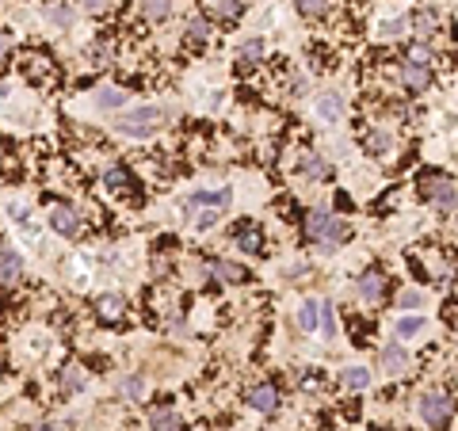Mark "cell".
I'll list each match as a JSON object with an SVG mask.
<instances>
[{"label":"cell","instance_id":"cell-1","mask_svg":"<svg viewBox=\"0 0 458 431\" xmlns=\"http://www.w3.org/2000/svg\"><path fill=\"white\" fill-rule=\"evenodd\" d=\"M306 237H310L313 245H321L325 252H332L344 237H348V226H344L340 218H332V214H325V210H310L306 214Z\"/></svg>","mask_w":458,"mask_h":431},{"label":"cell","instance_id":"cell-2","mask_svg":"<svg viewBox=\"0 0 458 431\" xmlns=\"http://www.w3.org/2000/svg\"><path fill=\"white\" fill-rule=\"evenodd\" d=\"M164 123V111L161 107H138V111H130V115L119 119V134H126V138H149L157 126Z\"/></svg>","mask_w":458,"mask_h":431},{"label":"cell","instance_id":"cell-3","mask_svg":"<svg viewBox=\"0 0 458 431\" xmlns=\"http://www.w3.org/2000/svg\"><path fill=\"white\" fill-rule=\"evenodd\" d=\"M420 195H424L428 202L443 206V210H451V206L458 202V187H454L451 176H443V172H424L420 176Z\"/></svg>","mask_w":458,"mask_h":431},{"label":"cell","instance_id":"cell-4","mask_svg":"<svg viewBox=\"0 0 458 431\" xmlns=\"http://www.w3.org/2000/svg\"><path fill=\"white\" fill-rule=\"evenodd\" d=\"M420 416H424L428 427L443 431L454 416V401L447 397V393H424V397H420Z\"/></svg>","mask_w":458,"mask_h":431},{"label":"cell","instance_id":"cell-5","mask_svg":"<svg viewBox=\"0 0 458 431\" xmlns=\"http://www.w3.org/2000/svg\"><path fill=\"white\" fill-rule=\"evenodd\" d=\"M401 80H405L409 92H424L428 84H432V69H428V65L420 61V58H416V61L409 58L405 65H401Z\"/></svg>","mask_w":458,"mask_h":431},{"label":"cell","instance_id":"cell-6","mask_svg":"<svg viewBox=\"0 0 458 431\" xmlns=\"http://www.w3.org/2000/svg\"><path fill=\"white\" fill-rule=\"evenodd\" d=\"M233 241H237V248L252 252V256H260V252H264V233H260V226H252V221H245V226L233 229Z\"/></svg>","mask_w":458,"mask_h":431},{"label":"cell","instance_id":"cell-7","mask_svg":"<svg viewBox=\"0 0 458 431\" xmlns=\"http://www.w3.org/2000/svg\"><path fill=\"white\" fill-rule=\"evenodd\" d=\"M50 229H58L61 237H77V233H80V218L73 210H65V206H54V210H50Z\"/></svg>","mask_w":458,"mask_h":431},{"label":"cell","instance_id":"cell-8","mask_svg":"<svg viewBox=\"0 0 458 431\" xmlns=\"http://www.w3.org/2000/svg\"><path fill=\"white\" fill-rule=\"evenodd\" d=\"M382 290H386V275H382L378 267H367V271L359 275V294L367 298V302H378Z\"/></svg>","mask_w":458,"mask_h":431},{"label":"cell","instance_id":"cell-9","mask_svg":"<svg viewBox=\"0 0 458 431\" xmlns=\"http://www.w3.org/2000/svg\"><path fill=\"white\" fill-rule=\"evenodd\" d=\"M149 424H153V431H183L180 412L168 408V405H157L153 412H149Z\"/></svg>","mask_w":458,"mask_h":431},{"label":"cell","instance_id":"cell-10","mask_svg":"<svg viewBox=\"0 0 458 431\" xmlns=\"http://www.w3.org/2000/svg\"><path fill=\"white\" fill-rule=\"evenodd\" d=\"M23 275V256L16 248H0V283H16Z\"/></svg>","mask_w":458,"mask_h":431},{"label":"cell","instance_id":"cell-11","mask_svg":"<svg viewBox=\"0 0 458 431\" xmlns=\"http://www.w3.org/2000/svg\"><path fill=\"white\" fill-rule=\"evenodd\" d=\"M317 115H321L325 123H340L344 119V96L340 92H325V96L317 99Z\"/></svg>","mask_w":458,"mask_h":431},{"label":"cell","instance_id":"cell-12","mask_svg":"<svg viewBox=\"0 0 458 431\" xmlns=\"http://www.w3.org/2000/svg\"><path fill=\"white\" fill-rule=\"evenodd\" d=\"M248 405L256 408V412H275V405H279V393H275V386H256V389H248Z\"/></svg>","mask_w":458,"mask_h":431},{"label":"cell","instance_id":"cell-13","mask_svg":"<svg viewBox=\"0 0 458 431\" xmlns=\"http://www.w3.org/2000/svg\"><path fill=\"white\" fill-rule=\"evenodd\" d=\"M210 271H214V279H222V283H248V279H252L248 271L241 264H233V260H218Z\"/></svg>","mask_w":458,"mask_h":431},{"label":"cell","instance_id":"cell-14","mask_svg":"<svg viewBox=\"0 0 458 431\" xmlns=\"http://www.w3.org/2000/svg\"><path fill=\"white\" fill-rule=\"evenodd\" d=\"M229 187H222V191H195L183 206H214V210H222V206H229Z\"/></svg>","mask_w":458,"mask_h":431},{"label":"cell","instance_id":"cell-15","mask_svg":"<svg viewBox=\"0 0 458 431\" xmlns=\"http://www.w3.org/2000/svg\"><path fill=\"white\" fill-rule=\"evenodd\" d=\"M405 367H409V355H405V348H401V344L382 348V370H386V374H401Z\"/></svg>","mask_w":458,"mask_h":431},{"label":"cell","instance_id":"cell-16","mask_svg":"<svg viewBox=\"0 0 458 431\" xmlns=\"http://www.w3.org/2000/svg\"><path fill=\"white\" fill-rule=\"evenodd\" d=\"M96 309H100V317H104V321H119V317L126 313V298L123 294H104L96 302Z\"/></svg>","mask_w":458,"mask_h":431},{"label":"cell","instance_id":"cell-17","mask_svg":"<svg viewBox=\"0 0 458 431\" xmlns=\"http://www.w3.org/2000/svg\"><path fill=\"white\" fill-rule=\"evenodd\" d=\"M96 103H100L104 111H115V107H123V103H126V92L115 88V84H104V88L96 92Z\"/></svg>","mask_w":458,"mask_h":431},{"label":"cell","instance_id":"cell-18","mask_svg":"<svg viewBox=\"0 0 458 431\" xmlns=\"http://www.w3.org/2000/svg\"><path fill=\"white\" fill-rule=\"evenodd\" d=\"M317 324H321V302H302V309H298V329L313 332Z\"/></svg>","mask_w":458,"mask_h":431},{"label":"cell","instance_id":"cell-19","mask_svg":"<svg viewBox=\"0 0 458 431\" xmlns=\"http://www.w3.org/2000/svg\"><path fill=\"white\" fill-rule=\"evenodd\" d=\"M413 35L420 42H428L435 35V12H416L413 16Z\"/></svg>","mask_w":458,"mask_h":431},{"label":"cell","instance_id":"cell-20","mask_svg":"<svg viewBox=\"0 0 458 431\" xmlns=\"http://www.w3.org/2000/svg\"><path fill=\"white\" fill-rule=\"evenodd\" d=\"M168 12H172V0H142V16L153 23L168 20Z\"/></svg>","mask_w":458,"mask_h":431},{"label":"cell","instance_id":"cell-21","mask_svg":"<svg viewBox=\"0 0 458 431\" xmlns=\"http://www.w3.org/2000/svg\"><path fill=\"white\" fill-rule=\"evenodd\" d=\"M188 214H191L195 229H210L214 221H218V210H214V206H203V210H199V206H188Z\"/></svg>","mask_w":458,"mask_h":431},{"label":"cell","instance_id":"cell-22","mask_svg":"<svg viewBox=\"0 0 458 431\" xmlns=\"http://www.w3.org/2000/svg\"><path fill=\"white\" fill-rule=\"evenodd\" d=\"M302 172L310 176V180H325L329 176V161H321V157H302Z\"/></svg>","mask_w":458,"mask_h":431},{"label":"cell","instance_id":"cell-23","mask_svg":"<svg viewBox=\"0 0 458 431\" xmlns=\"http://www.w3.org/2000/svg\"><path fill=\"white\" fill-rule=\"evenodd\" d=\"M104 180H107L111 191H130V176H126V168H123V164H111Z\"/></svg>","mask_w":458,"mask_h":431},{"label":"cell","instance_id":"cell-24","mask_svg":"<svg viewBox=\"0 0 458 431\" xmlns=\"http://www.w3.org/2000/svg\"><path fill=\"white\" fill-rule=\"evenodd\" d=\"M424 332V317H401L397 321V336L401 340H413V336Z\"/></svg>","mask_w":458,"mask_h":431},{"label":"cell","instance_id":"cell-25","mask_svg":"<svg viewBox=\"0 0 458 431\" xmlns=\"http://www.w3.org/2000/svg\"><path fill=\"white\" fill-rule=\"evenodd\" d=\"M344 386H348V389H367L370 386V370H363V367L344 370Z\"/></svg>","mask_w":458,"mask_h":431},{"label":"cell","instance_id":"cell-26","mask_svg":"<svg viewBox=\"0 0 458 431\" xmlns=\"http://www.w3.org/2000/svg\"><path fill=\"white\" fill-rule=\"evenodd\" d=\"M367 149H370V153H375V157H382V153H386V149H390V134H386V130H370V134H367Z\"/></svg>","mask_w":458,"mask_h":431},{"label":"cell","instance_id":"cell-27","mask_svg":"<svg viewBox=\"0 0 458 431\" xmlns=\"http://www.w3.org/2000/svg\"><path fill=\"white\" fill-rule=\"evenodd\" d=\"M188 39L203 46V42L210 39V23H207V20H191V23H188Z\"/></svg>","mask_w":458,"mask_h":431},{"label":"cell","instance_id":"cell-28","mask_svg":"<svg viewBox=\"0 0 458 431\" xmlns=\"http://www.w3.org/2000/svg\"><path fill=\"white\" fill-rule=\"evenodd\" d=\"M61 386L69 389V393H73V389H80V386H84V374H80V367H65V370H61Z\"/></svg>","mask_w":458,"mask_h":431},{"label":"cell","instance_id":"cell-29","mask_svg":"<svg viewBox=\"0 0 458 431\" xmlns=\"http://www.w3.org/2000/svg\"><path fill=\"white\" fill-rule=\"evenodd\" d=\"M397 305H401V309H420V305H424V294H420V290H413V286H409V290H401Z\"/></svg>","mask_w":458,"mask_h":431},{"label":"cell","instance_id":"cell-30","mask_svg":"<svg viewBox=\"0 0 458 431\" xmlns=\"http://www.w3.org/2000/svg\"><path fill=\"white\" fill-rule=\"evenodd\" d=\"M218 12L226 16V20H237V16L245 12V0H218Z\"/></svg>","mask_w":458,"mask_h":431},{"label":"cell","instance_id":"cell-31","mask_svg":"<svg viewBox=\"0 0 458 431\" xmlns=\"http://www.w3.org/2000/svg\"><path fill=\"white\" fill-rule=\"evenodd\" d=\"M302 16H325V0H294Z\"/></svg>","mask_w":458,"mask_h":431},{"label":"cell","instance_id":"cell-32","mask_svg":"<svg viewBox=\"0 0 458 431\" xmlns=\"http://www.w3.org/2000/svg\"><path fill=\"white\" fill-rule=\"evenodd\" d=\"M321 332L329 336V340H332V336H336V321H332V305H325V302H321Z\"/></svg>","mask_w":458,"mask_h":431},{"label":"cell","instance_id":"cell-33","mask_svg":"<svg viewBox=\"0 0 458 431\" xmlns=\"http://www.w3.org/2000/svg\"><path fill=\"white\" fill-rule=\"evenodd\" d=\"M260 54H264V42H260V39H248L245 46H241V58H245V61L260 58Z\"/></svg>","mask_w":458,"mask_h":431},{"label":"cell","instance_id":"cell-34","mask_svg":"<svg viewBox=\"0 0 458 431\" xmlns=\"http://www.w3.org/2000/svg\"><path fill=\"white\" fill-rule=\"evenodd\" d=\"M123 393H126V397H142V393H145V382H142V378H126V382H123Z\"/></svg>","mask_w":458,"mask_h":431},{"label":"cell","instance_id":"cell-35","mask_svg":"<svg viewBox=\"0 0 458 431\" xmlns=\"http://www.w3.org/2000/svg\"><path fill=\"white\" fill-rule=\"evenodd\" d=\"M401 27H405V23H401V20H394V23H386V27H382V31H386V39H394V35L401 31Z\"/></svg>","mask_w":458,"mask_h":431},{"label":"cell","instance_id":"cell-36","mask_svg":"<svg viewBox=\"0 0 458 431\" xmlns=\"http://www.w3.org/2000/svg\"><path fill=\"white\" fill-rule=\"evenodd\" d=\"M8 46H12V39H8L4 31H0V58H4V54H8Z\"/></svg>","mask_w":458,"mask_h":431},{"label":"cell","instance_id":"cell-37","mask_svg":"<svg viewBox=\"0 0 458 431\" xmlns=\"http://www.w3.org/2000/svg\"><path fill=\"white\" fill-rule=\"evenodd\" d=\"M88 4H92V8H100V0H88Z\"/></svg>","mask_w":458,"mask_h":431},{"label":"cell","instance_id":"cell-38","mask_svg":"<svg viewBox=\"0 0 458 431\" xmlns=\"http://www.w3.org/2000/svg\"><path fill=\"white\" fill-rule=\"evenodd\" d=\"M35 431H54V427H35Z\"/></svg>","mask_w":458,"mask_h":431}]
</instances>
